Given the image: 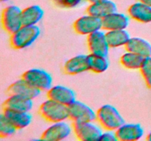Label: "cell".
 <instances>
[{
    "label": "cell",
    "instance_id": "20",
    "mask_svg": "<svg viewBox=\"0 0 151 141\" xmlns=\"http://www.w3.org/2000/svg\"><path fill=\"white\" fill-rule=\"evenodd\" d=\"M125 47L126 51L139 54L145 58L151 56V44L144 38H131Z\"/></svg>",
    "mask_w": 151,
    "mask_h": 141
},
{
    "label": "cell",
    "instance_id": "26",
    "mask_svg": "<svg viewBox=\"0 0 151 141\" xmlns=\"http://www.w3.org/2000/svg\"><path fill=\"white\" fill-rule=\"evenodd\" d=\"M139 70L147 86L151 88V56L145 58Z\"/></svg>",
    "mask_w": 151,
    "mask_h": 141
},
{
    "label": "cell",
    "instance_id": "30",
    "mask_svg": "<svg viewBox=\"0 0 151 141\" xmlns=\"http://www.w3.org/2000/svg\"><path fill=\"white\" fill-rule=\"evenodd\" d=\"M89 3H94V2H99V1H106V0H86Z\"/></svg>",
    "mask_w": 151,
    "mask_h": 141
},
{
    "label": "cell",
    "instance_id": "29",
    "mask_svg": "<svg viewBox=\"0 0 151 141\" xmlns=\"http://www.w3.org/2000/svg\"><path fill=\"white\" fill-rule=\"evenodd\" d=\"M138 1H140V2L144 3V4H147V5L151 6V0H138Z\"/></svg>",
    "mask_w": 151,
    "mask_h": 141
},
{
    "label": "cell",
    "instance_id": "23",
    "mask_svg": "<svg viewBox=\"0 0 151 141\" xmlns=\"http://www.w3.org/2000/svg\"><path fill=\"white\" fill-rule=\"evenodd\" d=\"M89 70L96 73H102L108 70L109 62L107 57L89 54L87 57Z\"/></svg>",
    "mask_w": 151,
    "mask_h": 141
},
{
    "label": "cell",
    "instance_id": "19",
    "mask_svg": "<svg viewBox=\"0 0 151 141\" xmlns=\"http://www.w3.org/2000/svg\"><path fill=\"white\" fill-rule=\"evenodd\" d=\"M32 107L33 102L32 99L16 95H10L3 103V109L16 111L29 112Z\"/></svg>",
    "mask_w": 151,
    "mask_h": 141
},
{
    "label": "cell",
    "instance_id": "11",
    "mask_svg": "<svg viewBox=\"0 0 151 141\" xmlns=\"http://www.w3.org/2000/svg\"><path fill=\"white\" fill-rule=\"evenodd\" d=\"M41 92L40 90L28 83L23 78L15 81L7 89V93L8 95H16L32 100L37 98L41 94Z\"/></svg>",
    "mask_w": 151,
    "mask_h": 141
},
{
    "label": "cell",
    "instance_id": "31",
    "mask_svg": "<svg viewBox=\"0 0 151 141\" xmlns=\"http://www.w3.org/2000/svg\"><path fill=\"white\" fill-rule=\"evenodd\" d=\"M147 140H149V141H151V132H150V133L147 135Z\"/></svg>",
    "mask_w": 151,
    "mask_h": 141
},
{
    "label": "cell",
    "instance_id": "7",
    "mask_svg": "<svg viewBox=\"0 0 151 141\" xmlns=\"http://www.w3.org/2000/svg\"><path fill=\"white\" fill-rule=\"evenodd\" d=\"M74 30L79 35H89L103 29L102 19L91 14L81 16L73 24Z\"/></svg>",
    "mask_w": 151,
    "mask_h": 141
},
{
    "label": "cell",
    "instance_id": "6",
    "mask_svg": "<svg viewBox=\"0 0 151 141\" xmlns=\"http://www.w3.org/2000/svg\"><path fill=\"white\" fill-rule=\"evenodd\" d=\"M22 13V9L16 5H9L2 10L1 24L7 33H14L23 25Z\"/></svg>",
    "mask_w": 151,
    "mask_h": 141
},
{
    "label": "cell",
    "instance_id": "24",
    "mask_svg": "<svg viewBox=\"0 0 151 141\" xmlns=\"http://www.w3.org/2000/svg\"><path fill=\"white\" fill-rule=\"evenodd\" d=\"M145 57L136 53L127 51L120 57V63L124 68L130 70H139Z\"/></svg>",
    "mask_w": 151,
    "mask_h": 141
},
{
    "label": "cell",
    "instance_id": "28",
    "mask_svg": "<svg viewBox=\"0 0 151 141\" xmlns=\"http://www.w3.org/2000/svg\"><path fill=\"white\" fill-rule=\"evenodd\" d=\"M100 140L103 141H117L116 132L114 130H106V132H103Z\"/></svg>",
    "mask_w": 151,
    "mask_h": 141
},
{
    "label": "cell",
    "instance_id": "14",
    "mask_svg": "<svg viewBox=\"0 0 151 141\" xmlns=\"http://www.w3.org/2000/svg\"><path fill=\"white\" fill-rule=\"evenodd\" d=\"M103 29L106 31L126 29L129 26V16L117 11L106 16L102 19Z\"/></svg>",
    "mask_w": 151,
    "mask_h": 141
},
{
    "label": "cell",
    "instance_id": "12",
    "mask_svg": "<svg viewBox=\"0 0 151 141\" xmlns=\"http://www.w3.org/2000/svg\"><path fill=\"white\" fill-rule=\"evenodd\" d=\"M47 97L66 106H69L77 100L75 91L64 85L52 86L47 90Z\"/></svg>",
    "mask_w": 151,
    "mask_h": 141
},
{
    "label": "cell",
    "instance_id": "27",
    "mask_svg": "<svg viewBox=\"0 0 151 141\" xmlns=\"http://www.w3.org/2000/svg\"><path fill=\"white\" fill-rule=\"evenodd\" d=\"M55 4L62 8H75L79 5L83 0H53Z\"/></svg>",
    "mask_w": 151,
    "mask_h": 141
},
{
    "label": "cell",
    "instance_id": "3",
    "mask_svg": "<svg viewBox=\"0 0 151 141\" xmlns=\"http://www.w3.org/2000/svg\"><path fill=\"white\" fill-rule=\"evenodd\" d=\"M41 117L51 123L63 121L69 118V106L48 98L39 107Z\"/></svg>",
    "mask_w": 151,
    "mask_h": 141
},
{
    "label": "cell",
    "instance_id": "25",
    "mask_svg": "<svg viewBox=\"0 0 151 141\" xmlns=\"http://www.w3.org/2000/svg\"><path fill=\"white\" fill-rule=\"evenodd\" d=\"M17 130L11 122L1 113L0 116V137L2 138L11 137Z\"/></svg>",
    "mask_w": 151,
    "mask_h": 141
},
{
    "label": "cell",
    "instance_id": "5",
    "mask_svg": "<svg viewBox=\"0 0 151 141\" xmlns=\"http://www.w3.org/2000/svg\"><path fill=\"white\" fill-rule=\"evenodd\" d=\"M22 78L41 91H47L52 86V77L44 69H29L22 74Z\"/></svg>",
    "mask_w": 151,
    "mask_h": 141
},
{
    "label": "cell",
    "instance_id": "1",
    "mask_svg": "<svg viewBox=\"0 0 151 141\" xmlns=\"http://www.w3.org/2000/svg\"><path fill=\"white\" fill-rule=\"evenodd\" d=\"M96 120L106 130L116 131L125 123L123 116L111 104H104L96 111Z\"/></svg>",
    "mask_w": 151,
    "mask_h": 141
},
{
    "label": "cell",
    "instance_id": "18",
    "mask_svg": "<svg viewBox=\"0 0 151 141\" xmlns=\"http://www.w3.org/2000/svg\"><path fill=\"white\" fill-rule=\"evenodd\" d=\"M131 19L143 24L151 22V6L142 2H135L131 4L128 10Z\"/></svg>",
    "mask_w": 151,
    "mask_h": 141
},
{
    "label": "cell",
    "instance_id": "2",
    "mask_svg": "<svg viewBox=\"0 0 151 141\" xmlns=\"http://www.w3.org/2000/svg\"><path fill=\"white\" fill-rule=\"evenodd\" d=\"M40 34L41 29L37 25H22L10 35V44L13 48L24 49L30 46L38 39Z\"/></svg>",
    "mask_w": 151,
    "mask_h": 141
},
{
    "label": "cell",
    "instance_id": "8",
    "mask_svg": "<svg viewBox=\"0 0 151 141\" xmlns=\"http://www.w3.org/2000/svg\"><path fill=\"white\" fill-rule=\"evenodd\" d=\"M73 131L71 126L66 120L55 122L44 130L41 139L47 141H60L67 138Z\"/></svg>",
    "mask_w": 151,
    "mask_h": 141
},
{
    "label": "cell",
    "instance_id": "16",
    "mask_svg": "<svg viewBox=\"0 0 151 141\" xmlns=\"http://www.w3.org/2000/svg\"><path fill=\"white\" fill-rule=\"evenodd\" d=\"M87 13L103 19L106 16L117 11V6L112 0L90 3L87 7Z\"/></svg>",
    "mask_w": 151,
    "mask_h": 141
},
{
    "label": "cell",
    "instance_id": "9",
    "mask_svg": "<svg viewBox=\"0 0 151 141\" xmlns=\"http://www.w3.org/2000/svg\"><path fill=\"white\" fill-rule=\"evenodd\" d=\"M69 118L73 122L94 121L96 120V112L90 106L76 100L69 106Z\"/></svg>",
    "mask_w": 151,
    "mask_h": 141
},
{
    "label": "cell",
    "instance_id": "15",
    "mask_svg": "<svg viewBox=\"0 0 151 141\" xmlns=\"http://www.w3.org/2000/svg\"><path fill=\"white\" fill-rule=\"evenodd\" d=\"M88 55L78 54L67 60L63 66V70L69 75H77L89 70L87 60Z\"/></svg>",
    "mask_w": 151,
    "mask_h": 141
},
{
    "label": "cell",
    "instance_id": "21",
    "mask_svg": "<svg viewBox=\"0 0 151 141\" xmlns=\"http://www.w3.org/2000/svg\"><path fill=\"white\" fill-rule=\"evenodd\" d=\"M106 36L110 48L125 46L131 38L130 33L126 29L106 31Z\"/></svg>",
    "mask_w": 151,
    "mask_h": 141
},
{
    "label": "cell",
    "instance_id": "17",
    "mask_svg": "<svg viewBox=\"0 0 151 141\" xmlns=\"http://www.w3.org/2000/svg\"><path fill=\"white\" fill-rule=\"evenodd\" d=\"M2 114L10 120L17 129H23L27 127L32 122V115L29 112L16 111L3 109Z\"/></svg>",
    "mask_w": 151,
    "mask_h": 141
},
{
    "label": "cell",
    "instance_id": "10",
    "mask_svg": "<svg viewBox=\"0 0 151 141\" xmlns=\"http://www.w3.org/2000/svg\"><path fill=\"white\" fill-rule=\"evenodd\" d=\"M87 43L90 54L107 57L110 46L106 39V33L99 30L88 35Z\"/></svg>",
    "mask_w": 151,
    "mask_h": 141
},
{
    "label": "cell",
    "instance_id": "32",
    "mask_svg": "<svg viewBox=\"0 0 151 141\" xmlns=\"http://www.w3.org/2000/svg\"><path fill=\"white\" fill-rule=\"evenodd\" d=\"M10 1V0H1V1H2V2H6V1Z\"/></svg>",
    "mask_w": 151,
    "mask_h": 141
},
{
    "label": "cell",
    "instance_id": "22",
    "mask_svg": "<svg viewBox=\"0 0 151 141\" xmlns=\"http://www.w3.org/2000/svg\"><path fill=\"white\" fill-rule=\"evenodd\" d=\"M44 10L37 4H33L22 10V18L23 25H37L44 17Z\"/></svg>",
    "mask_w": 151,
    "mask_h": 141
},
{
    "label": "cell",
    "instance_id": "4",
    "mask_svg": "<svg viewBox=\"0 0 151 141\" xmlns=\"http://www.w3.org/2000/svg\"><path fill=\"white\" fill-rule=\"evenodd\" d=\"M72 128L76 137L82 141L100 140L103 132L102 126L94 121L73 122Z\"/></svg>",
    "mask_w": 151,
    "mask_h": 141
},
{
    "label": "cell",
    "instance_id": "13",
    "mask_svg": "<svg viewBox=\"0 0 151 141\" xmlns=\"http://www.w3.org/2000/svg\"><path fill=\"white\" fill-rule=\"evenodd\" d=\"M118 140L136 141L144 135V129L139 123H123L116 131Z\"/></svg>",
    "mask_w": 151,
    "mask_h": 141
}]
</instances>
